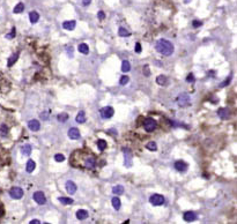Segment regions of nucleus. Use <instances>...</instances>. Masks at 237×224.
Returning a JSON list of instances; mask_svg holds the SVG:
<instances>
[{
	"label": "nucleus",
	"mask_w": 237,
	"mask_h": 224,
	"mask_svg": "<svg viewBox=\"0 0 237 224\" xmlns=\"http://www.w3.org/2000/svg\"><path fill=\"white\" fill-rule=\"evenodd\" d=\"M155 49L158 53H161L163 56H171L175 50L174 44L167 40H158L155 44Z\"/></svg>",
	"instance_id": "1"
},
{
	"label": "nucleus",
	"mask_w": 237,
	"mask_h": 224,
	"mask_svg": "<svg viewBox=\"0 0 237 224\" xmlns=\"http://www.w3.org/2000/svg\"><path fill=\"white\" fill-rule=\"evenodd\" d=\"M190 102H191V98H190L189 94H186V92H183L177 97V104L180 108H185V106L190 105Z\"/></svg>",
	"instance_id": "2"
},
{
	"label": "nucleus",
	"mask_w": 237,
	"mask_h": 224,
	"mask_svg": "<svg viewBox=\"0 0 237 224\" xmlns=\"http://www.w3.org/2000/svg\"><path fill=\"white\" fill-rule=\"evenodd\" d=\"M144 127L147 132H153L155 131V128L157 127V123H156V120L153 118H147L145 120V123H144Z\"/></svg>",
	"instance_id": "3"
},
{
	"label": "nucleus",
	"mask_w": 237,
	"mask_h": 224,
	"mask_svg": "<svg viewBox=\"0 0 237 224\" xmlns=\"http://www.w3.org/2000/svg\"><path fill=\"white\" fill-rule=\"evenodd\" d=\"M9 197L14 200H19L23 197V189L21 187H12L9 191Z\"/></svg>",
	"instance_id": "4"
},
{
	"label": "nucleus",
	"mask_w": 237,
	"mask_h": 224,
	"mask_svg": "<svg viewBox=\"0 0 237 224\" xmlns=\"http://www.w3.org/2000/svg\"><path fill=\"white\" fill-rule=\"evenodd\" d=\"M100 113H101V117L103 119H109L114 116V108H112V106H106V108L101 109Z\"/></svg>",
	"instance_id": "5"
},
{
	"label": "nucleus",
	"mask_w": 237,
	"mask_h": 224,
	"mask_svg": "<svg viewBox=\"0 0 237 224\" xmlns=\"http://www.w3.org/2000/svg\"><path fill=\"white\" fill-rule=\"evenodd\" d=\"M149 202L153 206H161L164 203V198L161 194H153L149 198Z\"/></svg>",
	"instance_id": "6"
},
{
	"label": "nucleus",
	"mask_w": 237,
	"mask_h": 224,
	"mask_svg": "<svg viewBox=\"0 0 237 224\" xmlns=\"http://www.w3.org/2000/svg\"><path fill=\"white\" fill-rule=\"evenodd\" d=\"M124 156H125V159H124V164L126 167H132V151L127 148H124Z\"/></svg>",
	"instance_id": "7"
},
{
	"label": "nucleus",
	"mask_w": 237,
	"mask_h": 224,
	"mask_svg": "<svg viewBox=\"0 0 237 224\" xmlns=\"http://www.w3.org/2000/svg\"><path fill=\"white\" fill-rule=\"evenodd\" d=\"M34 200H35L38 205H45L46 203V198H45V195H44L43 192H35L34 193Z\"/></svg>",
	"instance_id": "8"
},
{
	"label": "nucleus",
	"mask_w": 237,
	"mask_h": 224,
	"mask_svg": "<svg viewBox=\"0 0 237 224\" xmlns=\"http://www.w3.org/2000/svg\"><path fill=\"white\" fill-rule=\"evenodd\" d=\"M28 127H29V129H31L32 132H37V131H40V128H41V124L38 120H36V119H32V120H30L29 123H28Z\"/></svg>",
	"instance_id": "9"
},
{
	"label": "nucleus",
	"mask_w": 237,
	"mask_h": 224,
	"mask_svg": "<svg viewBox=\"0 0 237 224\" xmlns=\"http://www.w3.org/2000/svg\"><path fill=\"white\" fill-rule=\"evenodd\" d=\"M218 116L222 120H226V119H228L230 117V111L228 109H226V108H221V109L218 110Z\"/></svg>",
	"instance_id": "10"
},
{
	"label": "nucleus",
	"mask_w": 237,
	"mask_h": 224,
	"mask_svg": "<svg viewBox=\"0 0 237 224\" xmlns=\"http://www.w3.org/2000/svg\"><path fill=\"white\" fill-rule=\"evenodd\" d=\"M67 134H68V137L72 139V140H78V139H80V131L75 127L71 128Z\"/></svg>",
	"instance_id": "11"
},
{
	"label": "nucleus",
	"mask_w": 237,
	"mask_h": 224,
	"mask_svg": "<svg viewBox=\"0 0 237 224\" xmlns=\"http://www.w3.org/2000/svg\"><path fill=\"white\" fill-rule=\"evenodd\" d=\"M76 189H78V187H76L75 183H73L72 180H68L66 183V191L68 192V194H74L76 192Z\"/></svg>",
	"instance_id": "12"
},
{
	"label": "nucleus",
	"mask_w": 237,
	"mask_h": 224,
	"mask_svg": "<svg viewBox=\"0 0 237 224\" xmlns=\"http://www.w3.org/2000/svg\"><path fill=\"white\" fill-rule=\"evenodd\" d=\"M183 218H184V221H186V222H193V221H196L198 218V216L193 211H186L184 214V216H183Z\"/></svg>",
	"instance_id": "13"
},
{
	"label": "nucleus",
	"mask_w": 237,
	"mask_h": 224,
	"mask_svg": "<svg viewBox=\"0 0 237 224\" xmlns=\"http://www.w3.org/2000/svg\"><path fill=\"white\" fill-rule=\"evenodd\" d=\"M175 169L179 172H185L187 170V164L185 162H183V161H177V162L175 163Z\"/></svg>",
	"instance_id": "14"
},
{
	"label": "nucleus",
	"mask_w": 237,
	"mask_h": 224,
	"mask_svg": "<svg viewBox=\"0 0 237 224\" xmlns=\"http://www.w3.org/2000/svg\"><path fill=\"white\" fill-rule=\"evenodd\" d=\"M96 165V159L95 157H93V156H88L86 158V161H84V167H88V169H93V167H95Z\"/></svg>",
	"instance_id": "15"
},
{
	"label": "nucleus",
	"mask_w": 237,
	"mask_h": 224,
	"mask_svg": "<svg viewBox=\"0 0 237 224\" xmlns=\"http://www.w3.org/2000/svg\"><path fill=\"white\" fill-rule=\"evenodd\" d=\"M75 26H76V22L74 20H71V21H65L62 23V28L66 29V30H74Z\"/></svg>",
	"instance_id": "16"
},
{
	"label": "nucleus",
	"mask_w": 237,
	"mask_h": 224,
	"mask_svg": "<svg viewBox=\"0 0 237 224\" xmlns=\"http://www.w3.org/2000/svg\"><path fill=\"white\" fill-rule=\"evenodd\" d=\"M88 211L87 210H84V209H79V210L76 211V218L78 220H80V221H84V220H86L88 217Z\"/></svg>",
	"instance_id": "17"
},
{
	"label": "nucleus",
	"mask_w": 237,
	"mask_h": 224,
	"mask_svg": "<svg viewBox=\"0 0 237 224\" xmlns=\"http://www.w3.org/2000/svg\"><path fill=\"white\" fill-rule=\"evenodd\" d=\"M29 20H30L31 23H37L38 20H40V14L35 12V11H32V12L29 13Z\"/></svg>",
	"instance_id": "18"
},
{
	"label": "nucleus",
	"mask_w": 237,
	"mask_h": 224,
	"mask_svg": "<svg viewBox=\"0 0 237 224\" xmlns=\"http://www.w3.org/2000/svg\"><path fill=\"white\" fill-rule=\"evenodd\" d=\"M35 167H36V163L32 161V159H29L28 162H27V165H26V170L27 172H32L34 170H35Z\"/></svg>",
	"instance_id": "19"
},
{
	"label": "nucleus",
	"mask_w": 237,
	"mask_h": 224,
	"mask_svg": "<svg viewBox=\"0 0 237 224\" xmlns=\"http://www.w3.org/2000/svg\"><path fill=\"white\" fill-rule=\"evenodd\" d=\"M75 120H76V123L84 124V121H86V113H84V111H79V113L76 116Z\"/></svg>",
	"instance_id": "20"
},
{
	"label": "nucleus",
	"mask_w": 237,
	"mask_h": 224,
	"mask_svg": "<svg viewBox=\"0 0 237 224\" xmlns=\"http://www.w3.org/2000/svg\"><path fill=\"white\" fill-rule=\"evenodd\" d=\"M78 50H79L80 53H84V54H88V52H89V48H88V45L86 44V43H81V44H79Z\"/></svg>",
	"instance_id": "21"
},
{
	"label": "nucleus",
	"mask_w": 237,
	"mask_h": 224,
	"mask_svg": "<svg viewBox=\"0 0 237 224\" xmlns=\"http://www.w3.org/2000/svg\"><path fill=\"white\" fill-rule=\"evenodd\" d=\"M112 193L117 194V195H120V194H123L124 193L123 185H116L114 188H112Z\"/></svg>",
	"instance_id": "22"
},
{
	"label": "nucleus",
	"mask_w": 237,
	"mask_h": 224,
	"mask_svg": "<svg viewBox=\"0 0 237 224\" xmlns=\"http://www.w3.org/2000/svg\"><path fill=\"white\" fill-rule=\"evenodd\" d=\"M111 202H112V207H114L116 210H119L120 209V200H119V198H117V197H114V198H112V200H111Z\"/></svg>",
	"instance_id": "23"
},
{
	"label": "nucleus",
	"mask_w": 237,
	"mask_h": 224,
	"mask_svg": "<svg viewBox=\"0 0 237 224\" xmlns=\"http://www.w3.org/2000/svg\"><path fill=\"white\" fill-rule=\"evenodd\" d=\"M156 82H157L160 86H166L167 82H168L167 76H164V75H160V76L156 78Z\"/></svg>",
	"instance_id": "24"
},
{
	"label": "nucleus",
	"mask_w": 237,
	"mask_h": 224,
	"mask_svg": "<svg viewBox=\"0 0 237 224\" xmlns=\"http://www.w3.org/2000/svg\"><path fill=\"white\" fill-rule=\"evenodd\" d=\"M118 35L120 36V37H127V36L131 35V32H130L127 29H125L124 27H120L118 30Z\"/></svg>",
	"instance_id": "25"
},
{
	"label": "nucleus",
	"mask_w": 237,
	"mask_h": 224,
	"mask_svg": "<svg viewBox=\"0 0 237 224\" xmlns=\"http://www.w3.org/2000/svg\"><path fill=\"white\" fill-rule=\"evenodd\" d=\"M18 59H19V52H18V53H14V54H12V56L9 57V59H8V62H7V64H8V66H9V67L13 66L14 62L16 61Z\"/></svg>",
	"instance_id": "26"
},
{
	"label": "nucleus",
	"mask_w": 237,
	"mask_h": 224,
	"mask_svg": "<svg viewBox=\"0 0 237 224\" xmlns=\"http://www.w3.org/2000/svg\"><path fill=\"white\" fill-rule=\"evenodd\" d=\"M24 11V5L22 4V2H19L15 7H14V9H13V12L15 14H20V13H22Z\"/></svg>",
	"instance_id": "27"
},
{
	"label": "nucleus",
	"mask_w": 237,
	"mask_h": 224,
	"mask_svg": "<svg viewBox=\"0 0 237 224\" xmlns=\"http://www.w3.org/2000/svg\"><path fill=\"white\" fill-rule=\"evenodd\" d=\"M21 153L23 155H26V156H29L31 153V146L30 145H26V146H23L21 148Z\"/></svg>",
	"instance_id": "28"
},
{
	"label": "nucleus",
	"mask_w": 237,
	"mask_h": 224,
	"mask_svg": "<svg viewBox=\"0 0 237 224\" xmlns=\"http://www.w3.org/2000/svg\"><path fill=\"white\" fill-rule=\"evenodd\" d=\"M146 148L148 150H150V151H156V150H157V145H156L154 141H150V142H148V143L146 145Z\"/></svg>",
	"instance_id": "29"
},
{
	"label": "nucleus",
	"mask_w": 237,
	"mask_h": 224,
	"mask_svg": "<svg viewBox=\"0 0 237 224\" xmlns=\"http://www.w3.org/2000/svg\"><path fill=\"white\" fill-rule=\"evenodd\" d=\"M122 70H123L124 73H127L131 70V65H130V62L127 60H124L123 64H122Z\"/></svg>",
	"instance_id": "30"
},
{
	"label": "nucleus",
	"mask_w": 237,
	"mask_h": 224,
	"mask_svg": "<svg viewBox=\"0 0 237 224\" xmlns=\"http://www.w3.org/2000/svg\"><path fill=\"white\" fill-rule=\"evenodd\" d=\"M59 200V202L60 203H62V205H72L73 203V199H71V198H64V197H62V198H59L58 199Z\"/></svg>",
	"instance_id": "31"
},
{
	"label": "nucleus",
	"mask_w": 237,
	"mask_h": 224,
	"mask_svg": "<svg viewBox=\"0 0 237 224\" xmlns=\"http://www.w3.org/2000/svg\"><path fill=\"white\" fill-rule=\"evenodd\" d=\"M97 147L100 148V150H104L106 148V141L103 139H100L97 141Z\"/></svg>",
	"instance_id": "32"
},
{
	"label": "nucleus",
	"mask_w": 237,
	"mask_h": 224,
	"mask_svg": "<svg viewBox=\"0 0 237 224\" xmlns=\"http://www.w3.org/2000/svg\"><path fill=\"white\" fill-rule=\"evenodd\" d=\"M57 118H58V120H59V121H62V123H65L66 120L68 119V114L66 113V112H62V113L58 114Z\"/></svg>",
	"instance_id": "33"
},
{
	"label": "nucleus",
	"mask_w": 237,
	"mask_h": 224,
	"mask_svg": "<svg viewBox=\"0 0 237 224\" xmlns=\"http://www.w3.org/2000/svg\"><path fill=\"white\" fill-rule=\"evenodd\" d=\"M7 133H8L7 126H6V125H1V127H0V135L5 136V135H7Z\"/></svg>",
	"instance_id": "34"
},
{
	"label": "nucleus",
	"mask_w": 237,
	"mask_h": 224,
	"mask_svg": "<svg viewBox=\"0 0 237 224\" xmlns=\"http://www.w3.org/2000/svg\"><path fill=\"white\" fill-rule=\"evenodd\" d=\"M128 81H130V79H128L127 75H123V76L120 78V81H119V83L122 84V86H125V84L128 83Z\"/></svg>",
	"instance_id": "35"
},
{
	"label": "nucleus",
	"mask_w": 237,
	"mask_h": 224,
	"mask_svg": "<svg viewBox=\"0 0 237 224\" xmlns=\"http://www.w3.org/2000/svg\"><path fill=\"white\" fill-rule=\"evenodd\" d=\"M15 34H16V30H15V28L13 27V28H12V31H11L9 34H7V35L5 36V37H6L7 40H12V38H14V37H15Z\"/></svg>",
	"instance_id": "36"
},
{
	"label": "nucleus",
	"mask_w": 237,
	"mask_h": 224,
	"mask_svg": "<svg viewBox=\"0 0 237 224\" xmlns=\"http://www.w3.org/2000/svg\"><path fill=\"white\" fill-rule=\"evenodd\" d=\"M54 159H56L57 162H64V161H65V156L62 154H57L54 156Z\"/></svg>",
	"instance_id": "37"
},
{
	"label": "nucleus",
	"mask_w": 237,
	"mask_h": 224,
	"mask_svg": "<svg viewBox=\"0 0 237 224\" xmlns=\"http://www.w3.org/2000/svg\"><path fill=\"white\" fill-rule=\"evenodd\" d=\"M144 74H145L146 76H149L150 75L149 65H145V66H144Z\"/></svg>",
	"instance_id": "38"
},
{
	"label": "nucleus",
	"mask_w": 237,
	"mask_h": 224,
	"mask_svg": "<svg viewBox=\"0 0 237 224\" xmlns=\"http://www.w3.org/2000/svg\"><path fill=\"white\" fill-rule=\"evenodd\" d=\"M186 81H187V82H191V83L196 81V79H194V76H193V74H192V73H190V74L187 75V78H186Z\"/></svg>",
	"instance_id": "39"
},
{
	"label": "nucleus",
	"mask_w": 237,
	"mask_h": 224,
	"mask_svg": "<svg viewBox=\"0 0 237 224\" xmlns=\"http://www.w3.org/2000/svg\"><path fill=\"white\" fill-rule=\"evenodd\" d=\"M97 16H98V19H100V20H104V19H106V14H104V12H103V11H100V12L97 13Z\"/></svg>",
	"instance_id": "40"
},
{
	"label": "nucleus",
	"mask_w": 237,
	"mask_h": 224,
	"mask_svg": "<svg viewBox=\"0 0 237 224\" xmlns=\"http://www.w3.org/2000/svg\"><path fill=\"white\" fill-rule=\"evenodd\" d=\"M202 24L201 21H198V20H194L193 22H192V26L194 27V28H198V27H200Z\"/></svg>",
	"instance_id": "41"
},
{
	"label": "nucleus",
	"mask_w": 237,
	"mask_h": 224,
	"mask_svg": "<svg viewBox=\"0 0 237 224\" xmlns=\"http://www.w3.org/2000/svg\"><path fill=\"white\" fill-rule=\"evenodd\" d=\"M41 118L44 119V120H48L49 113H48V112H43V113H41Z\"/></svg>",
	"instance_id": "42"
},
{
	"label": "nucleus",
	"mask_w": 237,
	"mask_h": 224,
	"mask_svg": "<svg viewBox=\"0 0 237 224\" xmlns=\"http://www.w3.org/2000/svg\"><path fill=\"white\" fill-rule=\"evenodd\" d=\"M136 53H140L141 52V44H140V43H136Z\"/></svg>",
	"instance_id": "43"
},
{
	"label": "nucleus",
	"mask_w": 237,
	"mask_h": 224,
	"mask_svg": "<svg viewBox=\"0 0 237 224\" xmlns=\"http://www.w3.org/2000/svg\"><path fill=\"white\" fill-rule=\"evenodd\" d=\"M230 80H231V76H229V79H228V80H226V81H223V82H222V84H221V87H224V86H227V84H229V82H230Z\"/></svg>",
	"instance_id": "44"
},
{
	"label": "nucleus",
	"mask_w": 237,
	"mask_h": 224,
	"mask_svg": "<svg viewBox=\"0 0 237 224\" xmlns=\"http://www.w3.org/2000/svg\"><path fill=\"white\" fill-rule=\"evenodd\" d=\"M90 2H92V0H84V1H82V5H84V6H88V5H90Z\"/></svg>",
	"instance_id": "45"
},
{
	"label": "nucleus",
	"mask_w": 237,
	"mask_h": 224,
	"mask_svg": "<svg viewBox=\"0 0 237 224\" xmlns=\"http://www.w3.org/2000/svg\"><path fill=\"white\" fill-rule=\"evenodd\" d=\"M29 223H30V224H40L41 221H38V220H31Z\"/></svg>",
	"instance_id": "46"
},
{
	"label": "nucleus",
	"mask_w": 237,
	"mask_h": 224,
	"mask_svg": "<svg viewBox=\"0 0 237 224\" xmlns=\"http://www.w3.org/2000/svg\"><path fill=\"white\" fill-rule=\"evenodd\" d=\"M184 2L185 4H189V2H191V0H184Z\"/></svg>",
	"instance_id": "47"
}]
</instances>
